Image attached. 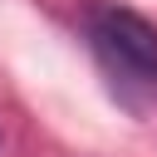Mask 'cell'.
I'll use <instances>...</instances> for the list:
<instances>
[{
    "instance_id": "obj_1",
    "label": "cell",
    "mask_w": 157,
    "mask_h": 157,
    "mask_svg": "<svg viewBox=\"0 0 157 157\" xmlns=\"http://www.w3.org/2000/svg\"><path fill=\"white\" fill-rule=\"evenodd\" d=\"M83 39L103 74L132 98L157 93V25L118 0H88L83 5Z\"/></svg>"
}]
</instances>
